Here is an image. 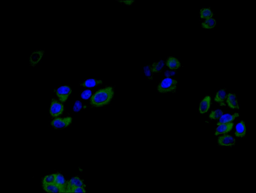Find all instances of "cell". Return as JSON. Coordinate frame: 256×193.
I'll list each match as a JSON object with an SVG mask.
<instances>
[{"label":"cell","instance_id":"cell-20","mask_svg":"<svg viewBox=\"0 0 256 193\" xmlns=\"http://www.w3.org/2000/svg\"><path fill=\"white\" fill-rule=\"evenodd\" d=\"M164 64V61L162 60L154 63L151 67L152 72L154 73L160 72L162 69Z\"/></svg>","mask_w":256,"mask_h":193},{"label":"cell","instance_id":"cell-12","mask_svg":"<svg viewBox=\"0 0 256 193\" xmlns=\"http://www.w3.org/2000/svg\"><path fill=\"white\" fill-rule=\"evenodd\" d=\"M66 183L67 182L62 174L59 173H56L54 184L60 187L64 192H66Z\"/></svg>","mask_w":256,"mask_h":193},{"label":"cell","instance_id":"cell-4","mask_svg":"<svg viewBox=\"0 0 256 193\" xmlns=\"http://www.w3.org/2000/svg\"><path fill=\"white\" fill-rule=\"evenodd\" d=\"M64 110L63 105L55 99L52 101L50 108V113L53 117H56L63 113Z\"/></svg>","mask_w":256,"mask_h":193},{"label":"cell","instance_id":"cell-10","mask_svg":"<svg viewBox=\"0 0 256 193\" xmlns=\"http://www.w3.org/2000/svg\"><path fill=\"white\" fill-rule=\"evenodd\" d=\"M211 100L210 96H207L202 100L199 107V111L201 114H204L208 111L210 107Z\"/></svg>","mask_w":256,"mask_h":193},{"label":"cell","instance_id":"cell-25","mask_svg":"<svg viewBox=\"0 0 256 193\" xmlns=\"http://www.w3.org/2000/svg\"><path fill=\"white\" fill-rule=\"evenodd\" d=\"M82 107V104L81 102L77 101L74 105L73 109L74 111L77 112L80 111Z\"/></svg>","mask_w":256,"mask_h":193},{"label":"cell","instance_id":"cell-11","mask_svg":"<svg viewBox=\"0 0 256 193\" xmlns=\"http://www.w3.org/2000/svg\"><path fill=\"white\" fill-rule=\"evenodd\" d=\"M226 102L228 106L233 109H239L237 99L234 94L230 93L227 95Z\"/></svg>","mask_w":256,"mask_h":193},{"label":"cell","instance_id":"cell-16","mask_svg":"<svg viewBox=\"0 0 256 193\" xmlns=\"http://www.w3.org/2000/svg\"><path fill=\"white\" fill-rule=\"evenodd\" d=\"M43 189L48 192H64L63 190L54 183L42 184Z\"/></svg>","mask_w":256,"mask_h":193},{"label":"cell","instance_id":"cell-26","mask_svg":"<svg viewBox=\"0 0 256 193\" xmlns=\"http://www.w3.org/2000/svg\"><path fill=\"white\" fill-rule=\"evenodd\" d=\"M86 191L85 188L78 187L72 189L68 191L67 192H85Z\"/></svg>","mask_w":256,"mask_h":193},{"label":"cell","instance_id":"cell-28","mask_svg":"<svg viewBox=\"0 0 256 193\" xmlns=\"http://www.w3.org/2000/svg\"><path fill=\"white\" fill-rule=\"evenodd\" d=\"M117 2L120 4L129 6L132 5L135 2L134 0H118Z\"/></svg>","mask_w":256,"mask_h":193},{"label":"cell","instance_id":"cell-2","mask_svg":"<svg viewBox=\"0 0 256 193\" xmlns=\"http://www.w3.org/2000/svg\"><path fill=\"white\" fill-rule=\"evenodd\" d=\"M177 81L169 77L163 80L158 85L157 90L160 93H166L172 92L176 88Z\"/></svg>","mask_w":256,"mask_h":193},{"label":"cell","instance_id":"cell-13","mask_svg":"<svg viewBox=\"0 0 256 193\" xmlns=\"http://www.w3.org/2000/svg\"><path fill=\"white\" fill-rule=\"evenodd\" d=\"M239 115V113H235L232 114H226L222 115L219 119L217 125L218 126L223 123L232 122L236 118L238 117Z\"/></svg>","mask_w":256,"mask_h":193},{"label":"cell","instance_id":"cell-3","mask_svg":"<svg viewBox=\"0 0 256 193\" xmlns=\"http://www.w3.org/2000/svg\"><path fill=\"white\" fill-rule=\"evenodd\" d=\"M72 118L68 117L64 118H57L53 120L51 125L54 128L58 129H62L68 126L71 123Z\"/></svg>","mask_w":256,"mask_h":193},{"label":"cell","instance_id":"cell-9","mask_svg":"<svg viewBox=\"0 0 256 193\" xmlns=\"http://www.w3.org/2000/svg\"><path fill=\"white\" fill-rule=\"evenodd\" d=\"M234 123L230 122L220 124L217 127L215 133V135L224 134L228 132L232 129Z\"/></svg>","mask_w":256,"mask_h":193},{"label":"cell","instance_id":"cell-6","mask_svg":"<svg viewBox=\"0 0 256 193\" xmlns=\"http://www.w3.org/2000/svg\"><path fill=\"white\" fill-rule=\"evenodd\" d=\"M217 141L218 144L222 146H232L236 143L235 138L228 134H224L219 136Z\"/></svg>","mask_w":256,"mask_h":193},{"label":"cell","instance_id":"cell-18","mask_svg":"<svg viewBox=\"0 0 256 193\" xmlns=\"http://www.w3.org/2000/svg\"><path fill=\"white\" fill-rule=\"evenodd\" d=\"M227 95L226 92L224 89H220L216 93L214 98V100L217 102L223 103L226 99Z\"/></svg>","mask_w":256,"mask_h":193},{"label":"cell","instance_id":"cell-22","mask_svg":"<svg viewBox=\"0 0 256 193\" xmlns=\"http://www.w3.org/2000/svg\"><path fill=\"white\" fill-rule=\"evenodd\" d=\"M56 173L47 175L43 178L42 181V184H48L54 183Z\"/></svg>","mask_w":256,"mask_h":193},{"label":"cell","instance_id":"cell-5","mask_svg":"<svg viewBox=\"0 0 256 193\" xmlns=\"http://www.w3.org/2000/svg\"><path fill=\"white\" fill-rule=\"evenodd\" d=\"M72 89L68 86H62L57 89L56 91V95L59 100L63 102L66 101L70 94Z\"/></svg>","mask_w":256,"mask_h":193},{"label":"cell","instance_id":"cell-23","mask_svg":"<svg viewBox=\"0 0 256 193\" xmlns=\"http://www.w3.org/2000/svg\"><path fill=\"white\" fill-rule=\"evenodd\" d=\"M223 114L222 111L218 109L212 111L209 115V117L211 119H220Z\"/></svg>","mask_w":256,"mask_h":193},{"label":"cell","instance_id":"cell-17","mask_svg":"<svg viewBox=\"0 0 256 193\" xmlns=\"http://www.w3.org/2000/svg\"><path fill=\"white\" fill-rule=\"evenodd\" d=\"M102 83V81L100 80L94 79H87L80 84L84 87L88 88L93 87Z\"/></svg>","mask_w":256,"mask_h":193},{"label":"cell","instance_id":"cell-8","mask_svg":"<svg viewBox=\"0 0 256 193\" xmlns=\"http://www.w3.org/2000/svg\"><path fill=\"white\" fill-rule=\"evenodd\" d=\"M44 53L42 50H38L32 52L29 58V62L32 66L36 65L40 60Z\"/></svg>","mask_w":256,"mask_h":193},{"label":"cell","instance_id":"cell-15","mask_svg":"<svg viewBox=\"0 0 256 193\" xmlns=\"http://www.w3.org/2000/svg\"><path fill=\"white\" fill-rule=\"evenodd\" d=\"M166 64V66L171 69H178L181 66L180 61L176 58L172 57H170L167 59Z\"/></svg>","mask_w":256,"mask_h":193},{"label":"cell","instance_id":"cell-7","mask_svg":"<svg viewBox=\"0 0 256 193\" xmlns=\"http://www.w3.org/2000/svg\"><path fill=\"white\" fill-rule=\"evenodd\" d=\"M85 184L83 180L78 176L74 177L67 182L66 192L74 188L81 187L85 188Z\"/></svg>","mask_w":256,"mask_h":193},{"label":"cell","instance_id":"cell-14","mask_svg":"<svg viewBox=\"0 0 256 193\" xmlns=\"http://www.w3.org/2000/svg\"><path fill=\"white\" fill-rule=\"evenodd\" d=\"M246 132V129L244 122L242 120L238 123L236 126L235 135L237 137H242L245 135Z\"/></svg>","mask_w":256,"mask_h":193},{"label":"cell","instance_id":"cell-24","mask_svg":"<svg viewBox=\"0 0 256 193\" xmlns=\"http://www.w3.org/2000/svg\"><path fill=\"white\" fill-rule=\"evenodd\" d=\"M92 94L91 91L90 90H86L84 91L81 94V97L83 99H88Z\"/></svg>","mask_w":256,"mask_h":193},{"label":"cell","instance_id":"cell-1","mask_svg":"<svg viewBox=\"0 0 256 193\" xmlns=\"http://www.w3.org/2000/svg\"><path fill=\"white\" fill-rule=\"evenodd\" d=\"M114 94L113 88L109 86L97 91L92 96L91 105L94 107L103 106L108 104L112 99Z\"/></svg>","mask_w":256,"mask_h":193},{"label":"cell","instance_id":"cell-19","mask_svg":"<svg viewBox=\"0 0 256 193\" xmlns=\"http://www.w3.org/2000/svg\"><path fill=\"white\" fill-rule=\"evenodd\" d=\"M216 24V20L212 18L206 19L201 24L202 27L205 29H211L214 28Z\"/></svg>","mask_w":256,"mask_h":193},{"label":"cell","instance_id":"cell-27","mask_svg":"<svg viewBox=\"0 0 256 193\" xmlns=\"http://www.w3.org/2000/svg\"><path fill=\"white\" fill-rule=\"evenodd\" d=\"M144 73L145 75L148 77H150L152 75L151 67L149 65L145 66L144 67Z\"/></svg>","mask_w":256,"mask_h":193},{"label":"cell","instance_id":"cell-21","mask_svg":"<svg viewBox=\"0 0 256 193\" xmlns=\"http://www.w3.org/2000/svg\"><path fill=\"white\" fill-rule=\"evenodd\" d=\"M200 16L202 19H206L212 18L213 14L211 10L208 8L202 9L200 11Z\"/></svg>","mask_w":256,"mask_h":193}]
</instances>
